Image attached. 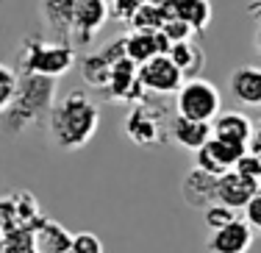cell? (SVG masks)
Segmentation results:
<instances>
[{
    "label": "cell",
    "instance_id": "6da1fadb",
    "mask_svg": "<svg viewBox=\"0 0 261 253\" xmlns=\"http://www.w3.org/2000/svg\"><path fill=\"white\" fill-rule=\"evenodd\" d=\"M100 125V112L95 100L81 89L67 92L61 100L53 103L47 114V137L59 150H81L89 145Z\"/></svg>",
    "mask_w": 261,
    "mask_h": 253
},
{
    "label": "cell",
    "instance_id": "7a4b0ae2",
    "mask_svg": "<svg viewBox=\"0 0 261 253\" xmlns=\"http://www.w3.org/2000/svg\"><path fill=\"white\" fill-rule=\"evenodd\" d=\"M56 78L50 75H36V72H20V84L11 97V103L6 106V112L0 114V125L9 137H20L28 128L42 125V120H47L53 103H56Z\"/></svg>",
    "mask_w": 261,
    "mask_h": 253
},
{
    "label": "cell",
    "instance_id": "3957f363",
    "mask_svg": "<svg viewBox=\"0 0 261 253\" xmlns=\"http://www.w3.org/2000/svg\"><path fill=\"white\" fill-rule=\"evenodd\" d=\"M75 64V45L56 36L31 34L22 39L20 53H17V72H36V75L61 78Z\"/></svg>",
    "mask_w": 261,
    "mask_h": 253
},
{
    "label": "cell",
    "instance_id": "277c9868",
    "mask_svg": "<svg viewBox=\"0 0 261 253\" xmlns=\"http://www.w3.org/2000/svg\"><path fill=\"white\" fill-rule=\"evenodd\" d=\"M175 112L192 120H206L211 122L217 114L222 112V97L211 81L200 75H192L181 84V89L175 92Z\"/></svg>",
    "mask_w": 261,
    "mask_h": 253
},
{
    "label": "cell",
    "instance_id": "5b68a950",
    "mask_svg": "<svg viewBox=\"0 0 261 253\" xmlns=\"http://www.w3.org/2000/svg\"><path fill=\"white\" fill-rule=\"evenodd\" d=\"M125 137L139 147H150V145H161L167 137V122H164V109L156 106L150 100V95L145 100H136L130 106V112L122 122Z\"/></svg>",
    "mask_w": 261,
    "mask_h": 253
},
{
    "label": "cell",
    "instance_id": "8992f818",
    "mask_svg": "<svg viewBox=\"0 0 261 253\" xmlns=\"http://www.w3.org/2000/svg\"><path fill=\"white\" fill-rule=\"evenodd\" d=\"M139 81H142V86H145L147 95L170 97V95H175V92L181 89L186 75L167 53H156L153 59H147V61L139 64Z\"/></svg>",
    "mask_w": 261,
    "mask_h": 253
},
{
    "label": "cell",
    "instance_id": "52a82bcc",
    "mask_svg": "<svg viewBox=\"0 0 261 253\" xmlns=\"http://www.w3.org/2000/svg\"><path fill=\"white\" fill-rule=\"evenodd\" d=\"M103 97L111 103H136V100H145L147 97L145 86L139 81V64L134 59L122 56L114 61L109 84L103 86Z\"/></svg>",
    "mask_w": 261,
    "mask_h": 253
},
{
    "label": "cell",
    "instance_id": "ba28073f",
    "mask_svg": "<svg viewBox=\"0 0 261 253\" xmlns=\"http://www.w3.org/2000/svg\"><path fill=\"white\" fill-rule=\"evenodd\" d=\"M245 150H247L245 142L228 139V137H214V134H211V137L195 150V162H197L195 167L220 175V172L231 170Z\"/></svg>",
    "mask_w": 261,
    "mask_h": 253
},
{
    "label": "cell",
    "instance_id": "9c48e42d",
    "mask_svg": "<svg viewBox=\"0 0 261 253\" xmlns=\"http://www.w3.org/2000/svg\"><path fill=\"white\" fill-rule=\"evenodd\" d=\"M109 22V0H75L72 6V45H92L100 28Z\"/></svg>",
    "mask_w": 261,
    "mask_h": 253
},
{
    "label": "cell",
    "instance_id": "30bf717a",
    "mask_svg": "<svg viewBox=\"0 0 261 253\" xmlns=\"http://www.w3.org/2000/svg\"><path fill=\"white\" fill-rule=\"evenodd\" d=\"M125 56V36L114 39L111 45H103L100 50L95 53H86L81 59V75L84 81L92 86V89H103L109 84V75H111V67H114L117 59Z\"/></svg>",
    "mask_w": 261,
    "mask_h": 253
},
{
    "label": "cell",
    "instance_id": "8fae6325",
    "mask_svg": "<svg viewBox=\"0 0 261 253\" xmlns=\"http://www.w3.org/2000/svg\"><path fill=\"white\" fill-rule=\"evenodd\" d=\"M206 248L214 253H245L253 248V228L245 217H233L231 223L214 228Z\"/></svg>",
    "mask_w": 261,
    "mask_h": 253
},
{
    "label": "cell",
    "instance_id": "7c38bea8",
    "mask_svg": "<svg viewBox=\"0 0 261 253\" xmlns=\"http://www.w3.org/2000/svg\"><path fill=\"white\" fill-rule=\"evenodd\" d=\"M258 189H261V181H253V178L236 172L233 167L217 175V200L225 203V206L245 209V203L250 200Z\"/></svg>",
    "mask_w": 261,
    "mask_h": 253
},
{
    "label": "cell",
    "instance_id": "4fadbf2b",
    "mask_svg": "<svg viewBox=\"0 0 261 253\" xmlns=\"http://www.w3.org/2000/svg\"><path fill=\"white\" fill-rule=\"evenodd\" d=\"M228 89L242 106L258 109L261 106V67L256 64H242L236 67L228 78Z\"/></svg>",
    "mask_w": 261,
    "mask_h": 253
},
{
    "label": "cell",
    "instance_id": "5bb4252c",
    "mask_svg": "<svg viewBox=\"0 0 261 253\" xmlns=\"http://www.w3.org/2000/svg\"><path fill=\"white\" fill-rule=\"evenodd\" d=\"M167 137L175 142V145H181V147H186V150L195 153L197 147L211 137V122L192 120V117H184V114L175 112V117L167 122Z\"/></svg>",
    "mask_w": 261,
    "mask_h": 253
},
{
    "label": "cell",
    "instance_id": "9a60e30c",
    "mask_svg": "<svg viewBox=\"0 0 261 253\" xmlns=\"http://www.w3.org/2000/svg\"><path fill=\"white\" fill-rule=\"evenodd\" d=\"M181 192H184V200L189 203L192 209H206L208 203L217 200V175L195 167L184 178Z\"/></svg>",
    "mask_w": 261,
    "mask_h": 253
},
{
    "label": "cell",
    "instance_id": "2e32d148",
    "mask_svg": "<svg viewBox=\"0 0 261 253\" xmlns=\"http://www.w3.org/2000/svg\"><path fill=\"white\" fill-rule=\"evenodd\" d=\"M161 6H164L167 20H170V17H181V20L189 22L197 34H203V31L211 26V17H214L208 0H164Z\"/></svg>",
    "mask_w": 261,
    "mask_h": 253
},
{
    "label": "cell",
    "instance_id": "e0dca14e",
    "mask_svg": "<svg viewBox=\"0 0 261 253\" xmlns=\"http://www.w3.org/2000/svg\"><path fill=\"white\" fill-rule=\"evenodd\" d=\"M34 237L39 253H72V234L47 217H42L34 225Z\"/></svg>",
    "mask_w": 261,
    "mask_h": 253
},
{
    "label": "cell",
    "instance_id": "ac0fdd59",
    "mask_svg": "<svg viewBox=\"0 0 261 253\" xmlns=\"http://www.w3.org/2000/svg\"><path fill=\"white\" fill-rule=\"evenodd\" d=\"M211 134H214V137L239 139L247 145L250 137L256 134V122H253L245 112H220L211 120Z\"/></svg>",
    "mask_w": 261,
    "mask_h": 253
},
{
    "label": "cell",
    "instance_id": "d6986e66",
    "mask_svg": "<svg viewBox=\"0 0 261 253\" xmlns=\"http://www.w3.org/2000/svg\"><path fill=\"white\" fill-rule=\"evenodd\" d=\"M72 6L75 0H42V17L56 39L70 42L72 34Z\"/></svg>",
    "mask_w": 261,
    "mask_h": 253
},
{
    "label": "cell",
    "instance_id": "ffe728a7",
    "mask_svg": "<svg viewBox=\"0 0 261 253\" xmlns=\"http://www.w3.org/2000/svg\"><path fill=\"white\" fill-rule=\"evenodd\" d=\"M167 56L181 67V72L186 78L200 75L203 67H206V53H203V47L195 42V36H192V39H184V42H172Z\"/></svg>",
    "mask_w": 261,
    "mask_h": 253
},
{
    "label": "cell",
    "instance_id": "44dd1931",
    "mask_svg": "<svg viewBox=\"0 0 261 253\" xmlns=\"http://www.w3.org/2000/svg\"><path fill=\"white\" fill-rule=\"evenodd\" d=\"M159 53V45H156V31H130L125 36V56L134 59L136 64L153 59Z\"/></svg>",
    "mask_w": 261,
    "mask_h": 253
},
{
    "label": "cell",
    "instance_id": "7402d4cb",
    "mask_svg": "<svg viewBox=\"0 0 261 253\" xmlns=\"http://www.w3.org/2000/svg\"><path fill=\"white\" fill-rule=\"evenodd\" d=\"M167 14H164V6H156V3H142L139 11L130 17L128 26L134 31H159L164 26Z\"/></svg>",
    "mask_w": 261,
    "mask_h": 253
},
{
    "label": "cell",
    "instance_id": "603a6c76",
    "mask_svg": "<svg viewBox=\"0 0 261 253\" xmlns=\"http://www.w3.org/2000/svg\"><path fill=\"white\" fill-rule=\"evenodd\" d=\"M3 250L34 253L36 250L34 225H14V228H9V231H3Z\"/></svg>",
    "mask_w": 261,
    "mask_h": 253
},
{
    "label": "cell",
    "instance_id": "cb8c5ba5",
    "mask_svg": "<svg viewBox=\"0 0 261 253\" xmlns=\"http://www.w3.org/2000/svg\"><path fill=\"white\" fill-rule=\"evenodd\" d=\"M17 84H20V72L9 64H0V114L6 112V106L11 103L17 92Z\"/></svg>",
    "mask_w": 261,
    "mask_h": 253
},
{
    "label": "cell",
    "instance_id": "d4e9b609",
    "mask_svg": "<svg viewBox=\"0 0 261 253\" xmlns=\"http://www.w3.org/2000/svg\"><path fill=\"white\" fill-rule=\"evenodd\" d=\"M233 217H236V209L233 206H225V203H220V200L208 203V206L203 209V223H206L211 231H214V228H220V225H225V223H231Z\"/></svg>",
    "mask_w": 261,
    "mask_h": 253
},
{
    "label": "cell",
    "instance_id": "484cf974",
    "mask_svg": "<svg viewBox=\"0 0 261 253\" xmlns=\"http://www.w3.org/2000/svg\"><path fill=\"white\" fill-rule=\"evenodd\" d=\"M147 3V0H111L109 6V17L117 22H130V17L139 11V6Z\"/></svg>",
    "mask_w": 261,
    "mask_h": 253
},
{
    "label": "cell",
    "instance_id": "4316f807",
    "mask_svg": "<svg viewBox=\"0 0 261 253\" xmlns=\"http://www.w3.org/2000/svg\"><path fill=\"white\" fill-rule=\"evenodd\" d=\"M161 31L170 36V42H184V39H192V36L197 34V31L192 28L189 22H184L181 17H170V20H164Z\"/></svg>",
    "mask_w": 261,
    "mask_h": 253
},
{
    "label": "cell",
    "instance_id": "83f0119b",
    "mask_svg": "<svg viewBox=\"0 0 261 253\" xmlns=\"http://www.w3.org/2000/svg\"><path fill=\"white\" fill-rule=\"evenodd\" d=\"M233 170L242 172V175H247V178H253V181H261V159H258L253 150H245V153H242L239 162L233 164Z\"/></svg>",
    "mask_w": 261,
    "mask_h": 253
},
{
    "label": "cell",
    "instance_id": "f1b7e54d",
    "mask_svg": "<svg viewBox=\"0 0 261 253\" xmlns=\"http://www.w3.org/2000/svg\"><path fill=\"white\" fill-rule=\"evenodd\" d=\"M103 250V242L89 231H81V234H72V253H100Z\"/></svg>",
    "mask_w": 261,
    "mask_h": 253
},
{
    "label": "cell",
    "instance_id": "f546056e",
    "mask_svg": "<svg viewBox=\"0 0 261 253\" xmlns=\"http://www.w3.org/2000/svg\"><path fill=\"white\" fill-rule=\"evenodd\" d=\"M245 220L250 223L253 231L261 234V189L245 203Z\"/></svg>",
    "mask_w": 261,
    "mask_h": 253
},
{
    "label": "cell",
    "instance_id": "4dcf8cb0",
    "mask_svg": "<svg viewBox=\"0 0 261 253\" xmlns=\"http://www.w3.org/2000/svg\"><path fill=\"white\" fill-rule=\"evenodd\" d=\"M250 14L253 17H261V0H256V3L250 6Z\"/></svg>",
    "mask_w": 261,
    "mask_h": 253
},
{
    "label": "cell",
    "instance_id": "1f68e13d",
    "mask_svg": "<svg viewBox=\"0 0 261 253\" xmlns=\"http://www.w3.org/2000/svg\"><path fill=\"white\" fill-rule=\"evenodd\" d=\"M256 50H258V56H261V28H258V34H256Z\"/></svg>",
    "mask_w": 261,
    "mask_h": 253
},
{
    "label": "cell",
    "instance_id": "d6a6232c",
    "mask_svg": "<svg viewBox=\"0 0 261 253\" xmlns=\"http://www.w3.org/2000/svg\"><path fill=\"white\" fill-rule=\"evenodd\" d=\"M0 250H3V228H0Z\"/></svg>",
    "mask_w": 261,
    "mask_h": 253
},
{
    "label": "cell",
    "instance_id": "836d02e7",
    "mask_svg": "<svg viewBox=\"0 0 261 253\" xmlns=\"http://www.w3.org/2000/svg\"><path fill=\"white\" fill-rule=\"evenodd\" d=\"M147 3H156V6H161V3H164V0H147Z\"/></svg>",
    "mask_w": 261,
    "mask_h": 253
},
{
    "label": "cell",
    "instance_id": "e575fe53",
    "mask_svg": "<svg viewBox=\"0 0 261 253\" xmlns=\"http://www.w3.org/2000/svg\"><path fill=\"white\" fill-rule=\"evenodd\" d=\"M256 131H258V134H261V120H258V122H256Z\"/></svg>",
    "mask_w": 261,
    "mask_h": 253
}]
</instances>
